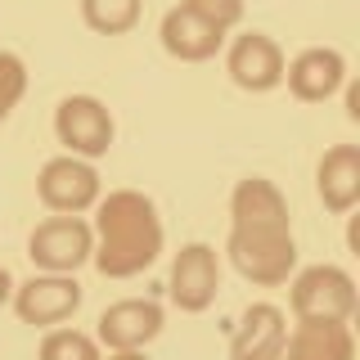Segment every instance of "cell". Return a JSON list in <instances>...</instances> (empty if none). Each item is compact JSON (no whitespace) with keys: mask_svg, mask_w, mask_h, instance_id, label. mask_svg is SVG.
Masks as SVG:
<instances>
[{"mask_svg":"<svg viewBox=\"0 0 360 360\" xmlns=\"http://www.w3.org/2000/svg\"><path fill=\"white\" fill-rule=\"evenodd\" d=\"M230 252L234 270L248 284H288L297 270V239H292V217L288 198L279 194L275 180L266 176H243L230 194Z\"/></svg>","mask_w":360,"mask_h":360,"instance_id":"obj_1","label":"cell"},{"mask_svg":"<svg viewBox=\"0 0 360 360\" xmlns=\"http://www.w3.org/2000/svg\"><path fill=\"white\" fill-rule=\"evenodd\" d=\"M95 252L90 262L104 279H131L162 257V217L140 189H112L95 202Z\"/></svg>","mask_w":360,"mask_h":360,"instance_id":"obj_2","label":"cell"},{"mask_svg":"<svg viewBox=\"0 0 360 360\" xmlns=\"http://www.w3.org/2000/svg\"><path fill=\"white\" fill-rule=\"evenodd\" d=\"M288 302L297 320H338L352 324L356 315V279L342 266H307L292 275Z\"/></svg>","mask_w":360,"mask_h":360,"instance_id":"obj_3","label":"cell"},{"mask_svg":"<svg viewBox=\"0 0 360 360\" xmlns=\"http://www.w3.org/2000/svg\"><path fill=\"white\" fill-rule=\"evenodd\" d=\"M95 252V230L82 217H50L32 230L27 257L45 275H77Z\"/></svg>","mask_w":360,"mask_h":360,"instance_id":"obj_4","label":"cell"},{"mask_svg":"<svg viewBox=\"0 0 360 360\" xmlns=\"http://www.w3.org/2000/svg\"><path fill=\"white\" fill-rule=\"evenodd\" d=\"M54 135L72 158H104L112 149V112L99 104L95 95H68L54 108Z\"/></svg>","mask_w":360,"mask_h":360,"instance_id":"obj_5","label":"cell"},{"mask_svg":"<svg viewBox=\"0 0 360 360\" xmlns=\"http://www.w3.org/2000/svg\"><path fill=\"white\" fill-rule=\"evenodd\" d=\"M37 194L50 212H59V217H82L86 207H95L99 202V172L86 162V158H50V162L41 167L37 176Z\"/></svg>","mask_w":360,"mask_h":360,"instance_id":"obj_6","label":"cell"},{"mask_svg":"<svg viewBox=\"0 0 360 360\" xmlns=\"http://www.w3.org/2000/svg\"><path fill=\"white\" fill-rule=\"evenodd\" d=\"M221 288V262H217V248L212 243H185L172 262V279H167V292L180 311L198 315L217 302Z\"/></svg>","mask_w":360,"mask_h":360,"instance_id":"obj_7","label":"cell"},{"mask_svg":"<svg viewBox=\"0 0 360 360\" xmlns=\"http://www.w3.org/2000/svg\"><path fill=\"white\" fill-rule=\"evenodd\" d=\"M82 284H77V275H32L27 284H14V311L22 324H41V329H50V324H63L68 315H77L82 307Z\"/></svg>","mask_w":360,"mask_h":360,"instance_id":"obj_8","label":"cell"},{"mask_svg":"<svg viewBox=\"0 0 360 360\" xmlns=\"http://www.w3.org/2000/svg\"><path fill=\"white\" fill-rule=\"evenodd\" d=\"M225 72H230V82L239 90L266 95V90H275L284 82V50L266 32H243L225 50Z\"/></svg>","mask_w":360,"mask_h":360,"instance_id":"obj_9","label":"cell"},{"mask_svg":"<svg viewBox=\"0 0 360 360\" xmlns=\"http://www.w3.org/2000/svg\"><path fill=\"white\" fill-rule=\"evenodd\" d=\"M162 333V307L153 297H122L104 307L95 338L108 352H144L153 338Z\"/></svg>","mask_w":360,"mask_h":360,"instance_id":"obj_10","label":"cell"},{"mask_svg":"<svg viewBox=\"0 0 360 360\" xmlns=\"http://www.w3.org/2000/svg\"><path fill=\"white\" fill-rule=\"evenodd\" d=\"M284 82L302 104H320V99L342 90L347 59L338 50H329V45H315V50H302L292 63H284Z\"/></svg>","mask_w":360,"mask_h":360,"instance_id":"obj_11","label":"cell"},{"mask_svg":"<svg viewBox=\"0 0 360 360\" xmlns=\"http://www.w3.org/2000/svg\"><path fill=\"white\" fill-rule=\"evenodd\" d=\"M275 360H356L352 324L338 320H297V329L284 333V347Z\"/></svg>","mask_w":360,"mask_h":360,"instance_id":"obj_12","label":"cell"},{"mask_svg":"<svg viewBox=\"0 0 360 360\" xmlns=\"http://www.w3.org/2000/svg\"><path fill=\"white\" fill-rule=\"evenodd\" d=\"M284 311L275 302H252L230 333V360H275V352L284 347Z\"/></svg>","mask_w":360,"mask_h":360,"instance_id":"obj_13","label":"cell"},{"mask_svg":"<svg viewBox=\"0 0 360 360\" xmlns=\"http://www.w3.org/2000/svg\"><path fill=\"white\" fill-rule=\"evenodd\" d=\"M158 37H162V50L172 54V59H180V63H202V59H212V54L225 45V32L212 27V22H202L198 14H189L185 5L167 9Z\"/></svg>","mask_w":360,"mask_h":360,"instance_id":"obj_14","label":"cell"},{"mask_svg":"<svg viewBox=\"0 0 360 360\" xmlns=\"http://www.w3.org/2000/svg\"><path fill=\"white\" fill-rule=\"evenodd\" d=\"M315 189H320V202L338 217L360 202V149L356 144H333L329 153L320 158V172H315Z\"/></svg>","mask_w":360,"mask_h":360,"instance_id":"obj_15","label":"cell"},{"mask_svg":"<svg viewBox=\"0 0 360 360\" xmlns=\"http://www.w3.org/2000/svg\"><path fill=\"white\" fill-rule=\"evenodd\" d=\"M82 18L99 37H122L140 22V0H82Z\"/></svg>","mask_w":360,"mask_h":360,"instance_id":"obj_16","label":"cell"},{"mask_svg":"<svg viewBox=\"0 0 360 360\" xmlns=\"http://www.w3.org/2000/svg\"><path fill=\"white\" fill-rule=\"evenodd\" d=\"M41 360H104L99 342L82 329H50L41 342Z\"/></svg>","mask_w":360,"mask_h":360,"instance_id":"obj_17","label":"cell"},{"mask_svg":"<svg viewBox=\"0 0 360 360\" xmlns=\"http://www.w3.org/2000/svg\"><path fill=\"white\" fill-rule=\"evenodd\" d=\"M22 95H27V63L14 50H0V122L18 108Z\"/></svg>","mask_w":360,"mask_h":360,"instance_id":"obj_18","label":"cell"},{"mask_svg":"<svg viewBox=\"0 0 360 360\" xmlns=\"http://www.w3.org/2000/svg\"><path fill=\"white\" fill-rule=\"evenodd\" d=\"M180 5L189 9V14H198L202 22H212V27L230 32L243 22V0H180Z\"/></svg>","mask_w":360,"mask_h":360,"instance_id":"obj_19","label":"cell"},{"mask_svg":"<svg viewBox=\"0 0 360 360\" xmlns=\"http://www.w3.org/2000/svg\"><path fill=\"white\" fill-rule=\"evenodd\" d=\"M9 297H14V275H9V270L0 266V307H5Z\"/></svg>","mask_w":360,"mask_h":360,"instance_id":"obj_20","label":"cell"},{"mask_svg":"<svg viewBox=\"0 0 360 360\" xmlns=\"http://www.w3.org/2000/svg\"><path fill=\"white\" fill-rule=\"evenodd\" d=\"M347 112H352V117H360V90H356V86L347 90Z\"/></svg>","mask_w":360,"mask_h":360,"instance_id":"obj_21","label":"cell"},{"mask_svg":"<svg viewBox=\"0 0 360 360\" xmlns=\"http://www.w3.org/2000/svg\"><path fill=\"white\" fill-rule=\"evenodd\" d=\"M104 360H149V356H144V352H108Z\"/></svg>","mask_w":360,"mask_h":360,"instance_id":"obj_22","label":"cell"}]
</instances>
